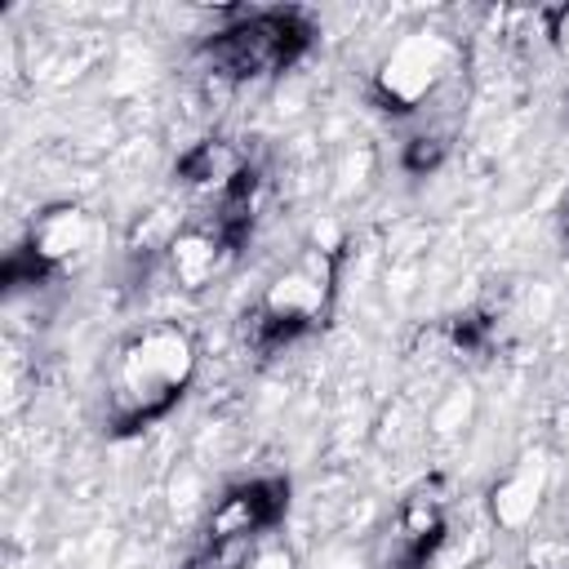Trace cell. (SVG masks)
<instances>
[{"mask_svg": "<svg viewBox=\"0 0 569 569\" xmlns=\"http://www.w3.org/2000/svg\"><path fill=\"white\" fill-rule=\"evenodd\" d=\"M244 569H298V560H293V551L284 542H262V547L249 551Z\"/></svg>", "mask_w": 569, "mask_h": 569, "instance_id": "cell-13", "label": "cell"}, {"mask_svg": "<svg viewBox=\"0 0 569 569\" xmlns=\"http://www.w3.org/2000/svg\"><path fill=\"white\" fill-rule=\"evenodd\" d=\"M391 542H396V565H400V569H427V565L440 556V547L449 542L445 502L431 498L427 489L413 493V498L400 507V516H396Z\"/></svg>", "mask_w": 569, "mask_h": 569, "instance_id": "cell-7", "label": "cell"}, {"mask_svg": "<svg viewBox=\"0 0 569 569\" xmlns=\"http://www.w3.org/2000/svg\"><path fill=\"white\" fill-rule=\"evenodd\" d=\"M333 280H338V258L325 249H307L293 267L271 276V284L258 298L253 311V338L258 347H284L316 325H325L333 307Z\"/></svg>", "mask_w": 569, "mask_h": 569, "instance_id": "cell-2", "label": "cell"}, {"mask_svg": "<svg viewBox=\"0 0 569 569\" xmlns=\"http://www.w3.org/2000/svg\"><path fill=\"white\" fill-rule=\"evenodd\" d=\"M458 67H462V44L453 36L431 31V27L409 31L382 53L373 71V98L382 102V111L409 116L427 98H436L458 76Z\"/></svg>", "mask_w": 569, "mask_h": 569, "instance_id": "cell-4", "label": "cell"}, {"mask_svg": "<svg viewBox=\"0 0 569 569\" xmlns=\"http://www.w3.org/2000/svg\"><path fill=\"white\" fill-rule=\"evenodd\" d=\"M307 44H311V27L293 9H271V13H249L227 31H213L204 58L222 80H262L293 67Z\"/></svg>", "mask_w": 569, "mask_h": 569, "instance_id": "cell-3", "label": "cell"}, {"mask_svg": "<svg viewBox=\"0 0 569 569\" xmlns=\"http://www.w3.org/2000/svg\"><path fill=\"white\" fill-rule=\"evenodd\" d=\"M200 365L191 329L178 320H151L133 329L111 360L107 373V427L116 436H133L160 422L191 387Z\"/></svg>", "mask_w": 569, "mask_h": 569, "instance_id": "cell-1", "label": "cell"}, {"mask_svg": "<svg viewBox=\"0 0 569 569\" xmlns=\"http://www.w3.org/2000/svg\"><path fill=\"white\" fill-rule=\"evenodd\" d=\"M236 258V244L218 231V222H191L169 240V276L182 289H204L227 262Z\"/></svg>", "mask_w": 569, "mask_h": 569, "instance_id": "cell-8", "label": "cell"}, {"mask_svg": "<svg viewBox=\"0 0 569 569\" xmlns=\"http://www.w3.org/2000/svg\"><path fill=\"white\" fill-rule=\"evenodd\" d=\"M191 569H236V560H227V556H213V551H209V560H196Z\"/></svg>", "mask_w": 569, "mask_h": 569, "instance_id": "cell-15", "label": "cell"}, {"mask_svg": "<svg viewBox=\"0 0 569 569\" xmlns=\"http://www.w3.org/2000/svg\"><path fill=\"white\" fill-rule=\"evenodd\" d=\"M445 151H449L445 138L418 133V138H409V147H405V169H409V173H431V169H440Z\"/></svg>", "mask_w": 569, "mask_h": 569, "instance_id": "cell-11", "label": "cell"}, {"mask_svg": "<svg viewBox=\"0 0 569 569\" xmlns=\"http://www.w3.org/2000/svg\"><path fill=\"white\" fill-rule=\"evenodd\" d=\"M244 173H249V160L227 138H200L178 160V182L191 187V191H200V196H213V200H222Z\"/></svg>", "mask_w": 569, "mask_h": 569, "instance_id": "cell-10", "label": "cell"}, {"mask_svg": "<svg viewBox=\"0 0 569 569\" xmlns=\"http://www.w3.org/2000/svg\"><path fill=\"white\" fill-rule=\"evenodd\" d=\"M93 236H98V222H93L89 209H80V204H49L31 222L22 253L36 262L40 276H49V271H62V267L80 262L89 253Z\"/></svg>", "mask_w": 569, "mask_h": 569, "instance_id": "cell-6", "label": "cell"}, {"mask_svg": "<svg viewBox=\"0 0 569 569\" xmlns=\"http://www.w3.org/2000/svg\"><path fill=\"white\" fill-rule=\"evenodd\" d=\"M547 480H551V467H547V458L542 453H529V458H520L493 489H489V511H493V525L498 529H525L533 516H538V507H542V498H547Z\"/></svg>", "mask_w": 569, "mask_h": 569, "instance_id": "cell-9", "label": "cell"}, {"mask_svg": "<svg viewBox=\"0 0 569 569\" xmlns=\"http://www.w3.org/2000/svg\"><path fill=\"white\" fill-rule=\"evenodd\" d=\"M289 507V485L284 480H249L222 493V502L209 511V551L236 560L249 551Z\"/></svg>", "mask_w": 569, "mask_h": 569, "instance_id": "cell-5", "label": "cell"}, {"mask_svg": "<svg viewBox=\"0 0 569 569\" xmlns=\"http://www.w3.org/2000/svg\"><path fill=\"white\" fill-rule=\"evenodd\" d=\"M547 36H551V44L569 58V4H560V9L547 13Z\"/></svg>", "mask_w": 569, "mask_h": 569, "instance_id": "cell-14", "label": "cell"}, {"mask_svg": "<svg viewBox=\"0 0 569 569\" xmlns=\"http://www.w3.org/2000/svg\"><path fill=\"white\" fill-rule=\"evenodd\" d=\"M467 418H471V391H467V387H453V391L445 396V405L436 409V418H431V422H436V431H445V436H449V431H458Z\"/></svg>", "mask_w": 569, "mask_h": 569, "instance_id": "cell-12", "label": "cell"}]
</instances>
